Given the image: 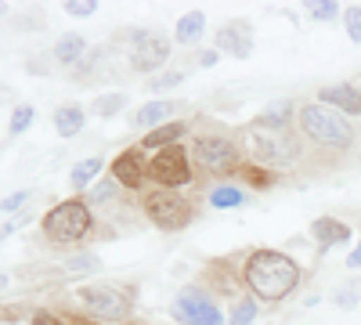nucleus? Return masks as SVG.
I'll return each mask as SVG.
<instances>
[{
	"mask_svg": "<svg viewBox=\"0 0 361 325\" xmlns=\"http://www.w3.org/2000/svg\"><path fill=\"white\" fill-rule=\"evenodd\" d=\"M311 231H314V239H318V246H322V250L343 246V243L350 239V228H347L343 221H333V217H318Z\"/></svg>",
	"mask_w": 361,
	"mask_h": 325,
	"instance_id": "nucleus-13",
	"label": "nucleus"
},
{
	"mask_svg": "<svg viewBox=\"0 0 361 325\" xmlns=\"http://www.w3.org/2000/svg\"><path fill=\"white\" fill-rule=\"evenodd\" d=\"M253 149H257V156H260V159H267L271 152H275V145L264 141V137H253Z\"/></svg>",
	"mask_w": 361,
	"mask_h": 325,
	"instance_id": "nucleus-34",
	"label": "nucleus"
},
{
	"mask_svg": "<svg viewBox=\"0 0 361 325\" xmlns=\"http://www.w3.org/2000/svg\"><path fill=\"white\" fill-rule=\"evenodd\" d=\"M322 105L336 109V112H343V116H361V91H354L350 83L325 87V91H322Z\"/></svg>",
	"mask_w": 361,
	"mask_h": 325,
	"instance_id": "nucleus-10",
	"label": "nucleus"
},
{
	"mask_svg": "<svg viewBox=\"0 0 361 325\" xmlns=\"http://www.w3.org/2000/svg\"><path fill=\"white\" fill-rule=\"evenodd\" d=\"M112 177H116L119 185H127V188H137V185L145 181V159H141V152L130 149V152H123V156H116Z\"/></svg>",
	"mask_w": 361,
	"mask_h": 325,
	"instance_id": "nucleus-11",
	"label": "nucleus"
},
{
	"mask_svg": "<svg viewBox=\"0 0 361 325\" xmlns=\"http://www.w3.org/2000/svg\"><path fill=\"white\" fill-rule=\"evenodd\" d=\"M180 83V73H163L152 80V91H163V87H177Z\"/></svg>",
	"mask_w": 361,
	"mask_h": 325,
	"instance_id": "nucleus-31",
	"label": "nucleus"
},
{
	"mask_svg": "<svg viewBox=\"0 0 361 325\" xmlns=\"http://www.w3.org/2000/svg\"><path fill=\"white\" fill-rule=\"evenodd\" d=\"M11 231H15V224H8V228H0V243H4V239H8Z\"/></svg>",
	"mask_w": 361,
	"mask_h": 325,
	"instance_id": "nucleus-37",
	"label": "nucleus"
},
{
	"mask_svg": "<svg viewBox=\"0 0 361 325\" xmlns=\"http://www.w3.org/2000/svg\"><path fill=\"white\" fill-rule=\"evenodd\" d=\"M166 54H170V40L166 37H137L134 44V69L141 73H152L166 62Z\"/></svg>",
	"mask_w": 361,
	"mask_h": 325,
	"instance_id": "nucleus-9",
	"label": "nucleus"
},
{
	"mask_svg": "<svg viewBox=\"0 0 361 325\" xmlns=\"http://www.w3.org/2000/svg\"><path fill=\"white\" fill-rule=\"evenodd\" d=\"M4 11H8V4H0V15H4Z\"/></svg>",
	"mask_w": 361,
	"mask_h": 325,
	"instance_id": "nucleus-39",
	"label": "nucleus"
},
{
	"mask_svg": "<svg viewBox=\"0 0 361 325\" xmlns=\"http://www.w3.org/2000/svg\"><path fill=\"white\" fill-rule=\"evenodd\" d=\"M300 282V268L296 260H289L286 253H275V250H260L250 257L246 264V286L253 289V297L260 300H282L296 289Z\"/></svg>",
	"mask_w": 361,
	"mask_h": 325,
	"instance_id": "nucleus-1",
	"label": "nucleus"
},
{
	"mask_svg": "<svg viewBox=\"0 0 361 325\" xmlns=\"http://www.w3.org/2000/svg\"><path fill=\"white\" fill-rule=\"evenodd\" d=\"M253 318H257V300L253 297H243L231 307V325H250Z\"/></svg>",
	"mask_w": 361,
	"mask_h": 325,
	"instance_id": "nucleus-21",
	"label": "nucleus"
},
{
	"mask_svg": "<svg viewBox=\"0 0 361 325\" xmlns=\"http://www.w3.org/2000/svg\"><path fill=\"white\" fill-rule=\"evenodd\" d=\"M202 29H206V15H202V11H188L185 18L177 22L173 40H177V44H195V40L202 37Z\"/></svg>",
	"mask_w": 361,
	"mask_h": 325,
	"instance_id": "nucleus-15",
	"label": "nucleus"
},
{
	"mask_svg": "<svg viewBox=\"0 0 361 325\" xmlns=\"http://www.w3.org/2000/svg\"><path fill=\"white\" fill-rule=\"evenodd\" d=\"M289 120H293V105H289V102H279V105H271L267 112H260L257 127H267V130H282Z\"/></svg>",
	"mask_w": 361,
	"mask_h": 325,
	"instance_id": "nucleus-18",
	"label": "nucleus"
},
{
	"mask_svg": "<svg viewBox=\"0 0 361 325\" xmlns=\"http://www.w3.org/2000/svg\"><path fill=\"white\" fill-rule=\"evenodd\" d=\"M188 130V123H163V127H156L152 134H145V149H173V141Z\"/></svg>",
	"mask_w": 361,
	"mask_h": 325,
	"instance_id": "nucleus-16",
	"label": "nucleus"
},
{
	"mask_svg": "<svg viewBox=\"0 0 361 325\" xmlns=\"http://www.w3.org/2000/svg\"><path fill=\"white\" fill-rule=\"evenodd\" d=\"M209 202H214L217 210H228V206H243V192H238V188H214V192H209Z\"/></svg>",
	"mask_w": 361,
	"mask_h": 325,
	"instance_id": "nucleus-22",
	"label": "nucleus"
},
{
	"mask_svg": "<svg viewBox=\"0 0 361 325\" xmlns=\"http://www.w3.org/2000/svg\"><path fill=\"white\" fill-rule=\"evenodd\" d=\"M66 268H69V271H98L102 264H98V257L80 253V257H69V260H66Z\"/></svg>",
	"mask_w": 361,
	"mask_h": 325,
	"instance_id": "nucleus-26",
	"label": "nucleus"
},
{
	"mask_svg": "<svg viewBox=\"0 0 361 325\" xmlns=\"http://www.w3.org/2000/svg\"><path fill=\"white\" fill-rule=\"evenodd\" d=\"M80 304L90 311V314H98V318H123L130 311V297L127 293H119L116 286H83L80 293Z\"/></svg>",
	"mask_w": 361,
	"mask_h": 325,
	"instance_id": "nucleus-4",
	"label": "nucleus"
},
{
	"mask_svg": "<svg viewBox=\"0 0 361 325\" xmlns=\"http://www.w3.org/2000/svg\"><path fill=\"white\" fill-rule=\"evenodd\" d=\"M73 18H87V15H94L98 11V0H69V4H62Z\"/></svg>",
	"mask_w": 361,
	"mask_h": 325,
	"instance_id": "nucleus-27",
	"label": "nucleus"
},
{
	"mask_svg": "<svg viewBox=\"0 0 361 325\" xmlns=\"http://www.w3.org/2000/svg\"><path fill=\"white\" fill-rule=\"evenodd\" d=\"M90 228V210H87V202H62V206H54V210L44 217V235L51 243H76L83 239Z\"/></svg>",
	"mask_w": 361,
	"mask_h": 325,
	"instance_id": "nucleus-3",
	"label": "nucleus"
},
{
	"mask_svg": "<svg viewBox=\"0 0 361 325\" xmlns=\"http://www.w3.org/2000/svg\"><path fill=\"white\" fill-rule=\"evenodd\" d=\"M98 170H102V156H90V159H80L76 166H73V173H69V181H73V188H87L90 181L98 177Z\"/></svg>",
	"mask_w": 361,
	"mask_h": 325,
	"instance_id": "nucleus-19",
	"label": "nucleus"
},
{
	"mask_svg": "<svg viewBox=\"0 0 361 325\" xmlns=\"http://www.w3.org/2000/svg\"><path fill=\"white\" fill-rule=\"evenodd\" d=\"M217 47L235 54V58H246L253 51V40H250V29L246 22H235V25H224L221 33H217Z\"/></svg>",
	"mask_w": 361,
	"mask_h": 325,
	"instance_id": "nucleus-12",
	"label": "nucleus"
},
{
	"mask_svg": "<svg viewBox=\"0 0 361 325\" xmlns=\"http://www.w3.org/2000/svg\"><path fill=\"white\" fill-rule=\"evenodd\" d=\"M307 8H311V15L322 18V22H329V18L340 15V4H336V0H318V4H307Z\"/></svg>",
	"mask_w": 361,
	"mask_h": 325,
	"instance_id": "nucleus-28",
	"label": "nucleus"
},
{
	"mask_svg": "<svg viewBox=\"0 0 361 325\" xmlns=\"http://www.w3.org/2000/svg\"><path fill=\"white\" fill-rule=\"evenodd\" d=\"M148 173H152V181H159L163 188H180V185H188L192 181V170H188V156L177 149H163L152 166H148Z\"/></svg>",
	"mask_w": 361,
	"mask_h": 325,
	"instance_id": "nucleus-6",
	"label": "nucleus"
},
{
	"mask_svg": "<svg viewBox=\"0 0 361 325\" xmlns=\"http://www.w3.org/2000/svg\"><path fill=\"white\" fill-rule=\"evenodd\" d=\"M357 293H361V286H350V289H340V297H336V304L340 307H354L361 297H357Z\"/></svg>",
	"mask_w": 361,
	"mask_h": 325,
	"instance_id": "nucleus-30",
	"label": "nucleus"
},
{
	"mask_svg": "<svg viewBox=\"0 0 361 325\" xmlns=\"http://www.w3.org/2000/svg\"><path fill=\"white\" fill-rule=\"evenodd\" d=\"M145 210H148V217H152L159 228H166V231H177V228H185L192 221V206L180 199V195H173V192L148 195L145 199Z\"/></svg>",
	"mask_w": 361,
	"mask_h": 325,
	"instance_id": "nucleus-5",
	"label": "nucleus"
},
{
	"mask_svg": "<svg viewBox=\"0 0 361 325\" xmlns=\"http://www.w3.org/2000/svg\"><path fill=\"white\" fill-rule=\"evenodd\" d=\"M54 130L62 137H76L83 130V109L80 105H62L54 109Z\"/></svg>",
	"mask_w": 361,
	"mask_h": 325,
	"instance_id": "nucleus-14",
	"label": "nucleus"
},
{
	"mask_svg": "<svg viewBox=\"0 0 361 325\" xmlns=\"http://www.w3.org/2000/svg\"><path fill=\"white\" fill-rule=\"evenodd\" d=\"M37 120V112H33V105H18L15 112H11V134H22V130H29V123Z\"/></svg>",
	"mask_w": 361,
	"mask_h": 325,
	"instance_id": "nucleus-23",
	"label": "nucleus"
},
{
	"mask_svg": "<svg viewBox=\"0 0 361 325\" xmlns=\"http://www.w3.org/2000/svg\"><path fill=\"white\" fill-rule=\"evenodd\" d=\"M343 25H347V37L354 44H361V8H347L343 11Z\"/></svg>",
	"mask_w": 361,
	"mask_h": 325,
	"instance_id": "nucleus-25",
	"label": "nucleus"
},
{
	"mask_svg": "<svg viewBox=\"0 0 361 325\" xmlns=\"http://www.w3.org/2000/svg\"><path fill=\"white\" fill-rule=\"evenodd\" d=\"M173 318L177 321H192V325H221V311L195 289H188L185 297L173 304Z\"/></svg>",
	"mask_w": 361,
	"mask_h": 325,
	"instance_id": "nucleus-8",
	"label": "nucleus"
},
{
	"mask_svg": "<svg viewBox=\"0 0 361 325\" xmlns=\"http://www.w3.org/2000/svg\"><path fill=\"white\" fill-rule=\"evenodd\" d=\"M199 66H202V69L217 66V51H202V54H199Z\"/></svg>",
	"mask_w": 361,
	"mask_h": 325,
	"instance_id": "nucleus-35",
	"label": "nucleus"
},
{
	"mask_svg": "<svg viewBox=\"0 0 361 325\" xmlns=\"http://www.w3.org/2000/svg\"><path fill=\"white\" fill-rule=\"evenodd\" d=\"M170 112H173L170 102H148V105H141V109L134 112V123H137V127H152V123L166 120Z\"/></svg>",
	"mask_w": 361,
	"mask_h": 325,
	"instance_id": "nucleus-17",
	"label": "nucleus"
},
{
	"mask_svg": "<svg viewBox=\"0 0 361 325\" xmlns=\"http://www.w3.org/2000/svg\"><path fill=\"white\" fill-rule=\"evenodd\" d=\"M123 105H127V94H105V98L94 102V112H98V116H116Z\"/></svg>",
	"mask_w": 361,
	"mask_h": 325,
	"instance_id": "nucleus-24",
	"label": "nucleus"
},
{
	"mask_svg": "<svg viewBox=\"0 0 361 325\" xmlns=\"http://www.w3.org/2000/svg\"><path fill=\"white\" fill-rule=\"evenodd\" d=\"M347 264H350V268H361V239H357V250L347 257Z\"/></svg>",
	"mask_w": 361,
	"mask_h": 325,
	"instance_id": "nucleus-36",
	"label": "nucleus"
},
{
	"mask_svg": "<svg viewBox=\"0 0 361 325\" xmlns=\"http://www.w3.org/2000/svg\"><path fill=\"white\" fill-rule=\"evenodd\" d=\"M83 51H87V40L83 37H66V40H58L54 58L62 66H73V62H80V58H83Z\"/></svg>",
	"mask_w": 361,
	"mask_h": 325,
	"instance_id": "nucleus-20",
	"label": "nucleus"
},
{
	"mask_svg": "<svg viewBox=\"0 0 361 325\" xmlns=\"http://www.w3.org/2000/svg\"><path fill=\"white\" fill-rule=\"evenodd\" d=\"M192 152H195V159H199V166H202V170H214V173L231 170V166H235V159H238L235 145H231L228 137H199Z\"/></svg>",
	"mask_w": 361,
	"mask_h": 325,
	"instance_id": "nucleus-7",
	"label": "nucleus"
},
{
	"mask_svg": "<svg viewBox=\"0 0 361 325\" xmlns=\"http://www.w3.org/2000/svg\"><path fill=\"white\" fill-rule=\"evenodd\" d=\"M29 199V192H15V195H8L4 202H0V210H4V214H11V210H18V206Z\"/></svg>",
	"mask_w": 361,
	"mask_h": 325,
	"instance_id": "nucleus-32",
	"label": "nucleus"
},
{
	"mask_svg": "<svg viewBox=\"0 0 361 325\" xmlns=\"http://www.w3.org/2000/svg\"><path fill=\"white\" fill-rule=\"evenodd\" d=\"M33 321H37V325H80V321H73V318H54V314H47V311H40Z\"/></svg>",
	"mask_w": 361,
	"mask_h": 325,
	"instance_id": "nucleus-33",
	"label": "nucleus"
},
{
	"mask_svg": "<svg viewBox=\"0 0 361 325\" xmlns=\"http://www.w3.org/2000/svg\"><path fill=\"white\" fill-rule=\"evenodd\" d=\"M8 286V275H0V289H4Z\"/></svg>",
	"mask_w": 361,
	"mask_h": 325,
	"instance_id": "nucleus-38",
	"label": "nucleus"
},
{
	"mask_svg": "<svg viewBox=\"0 0 361 325\" xmlns=\"http://www.w3.org/2000/svg\"><path fill=\"white\" fill-rule=\"evenodd\" d=\"M300 127L311 141L329 145V149H350L354 145V127L347 123V116L329 105H304L300 109Z\"/></svg>",
	"mask_w": 361,
	"mask_h": 325,
	"instance_id": "nucleus-2",
	"label": "nucleus"
},
{
	"mask_svg": "<svg viewBox=\"0 0 361 325\" xmlns=\"http://www.w3.org/2000/svg\"><path fill=\"white\" fill-rule=\"evenodd\" d=\"M112 192H116V177H112V181H102L98 188H90L87 202H90V206H94V202H105V199H112Z\"/></svg>",
	"mask_w": 361,
	"mask_h": 325,
	"instance_id": "nucleus-29",
	"label": "nucleus"
}]
</instances>
